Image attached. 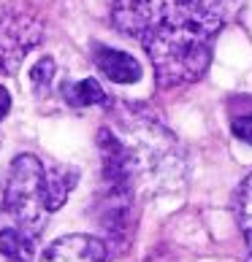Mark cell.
Here are the masks:
<instances>
[{
    "mask_svg": "<svg viewBox=\"0 0 252 262\" xmlns=\"http://www.w3.org/2000/svg\"><path fill=\"white\" fill-rule=\"evenodd\" d=\"M3 206L11 213L25 235H41L49 222V198H46V168L33 154H19L11 162L6 179Z\"/></svg>",
    "mask_w": 252,
    "mask_h": 262,
    "instance_id": "obj_3",
    "label": "cell"
},
{
    "mask_svg": "<svg viewBox=\"0 0 252 262\" xmlns=\"http://www.w3.org/2000/svg\"><path fill=\"white\" fill-rule=\"evenodd\" d=\"M95 65L101 68V73L106 79H111L114 84H135L141 79V65L133 54L109 49V46H95Z\"/></svg>",
    "mask_w": 252,
    "mask_h": 262,
    "instance_id": "obj_6",
    "label": "cell"
},
{
    "mask_svg": "<svg viewBox=\"0 0 252 262\" xmlns=\"http://www.w3.org/2000/svg\"><path fill=\"white\" fill-rule=\"evenodd\" d=\"M0 254L11 262H30L35 254L33 238L25 235L22 230H3L0 232Z\"/></svg>",
    "mask_w": 252,
    "mask_h": 262,
    "instance_id": "obj_7",
    "label": "cell"
},
{
    "mask_svg": "<svg viewBox=\"0 0 252 262\" xmlns=\"http://www.w3.org/2000/svg\"><path fill=\"white\" fill-rule=\"evenodd\" d=\"M65 100L73 108H84V105H103L109 98H106L103 86L95 79H82L71 86H65Z\"/></svg>",
    "mask_w": 252,
    "mask_h": 262,
    "instance_id": "obj_8",
    "label": "cell"
},
{
    "mask_svg": "<svg viewBox=\"0 0 252 262\" xmlns=\"http://www.w3.org/2000/svg\"><path fill=\"white\" fill-rule=\"evenodd\" d=\"M236 216H239L241 232H244L247 244L252 249V173L241 181V187L236 192Z\"/></svg>",
    "mask_w": 252,
    "mask_h": 262,
    "instance_id": "obj_9",
    "label": "cell"
},
{
    "mask_svg": "<svg viewBox=\"0 0 252 262\" xmlns=\"http://www.w3.org/2000/svg\"><path fill=\"white\" fill-rule=\"evenodd\" d=\"M230 130H234L236 138H241L244 143L252 146V108L236 111L234 116H230Z\"/></svg>",
    "mask_w": 252,
    "mask_h": 262,
    "instance_id": "obj_11",
    "label": "cell"
},
{
    "mask_svg": "<svg viewBox=\"0 0 252 262\" xmlns=\"http://www.w3.org/2000/svg\"><path fill=\"white\" fill-rule=\"evenodd\" d=\"M122 141L133 165V179L152 184L154 189H177L185 179V157L177 138L149 116H128L125 130L114 133Z\"/></svg>",
    "mask_w": 252,
    "mask_h": 262,
    "instance_id": "obj_2",
    "label": "cell"
},
{
    "mask_svg": "<svg viewBox=\"0 0 252 262\" xmlns=\"http://www.w3.org/2000/svg\"><path fill=\"white\" fill-rule=\"evenodd\" d=\"M244 262H252V251H249V257H247V259H244Z\"/></svg>",
    "mask_w": 252,
    "mask_h": 262,
    "instance_id": "obj_13",
    "label": "cell"
},
{
    "mask_svg": "<svg viewBox=\"0 0 252 262\" xmlns=\"http://www.w3.org/2000/svg\"><path fill=\"white\" fill-rule=\"evenodd\" d=\"M236 6L239 0H114L111 16L147 49L158 84L177 86L203 76L211 43Z\"/></svg>",
    "mask_w": 252,
    "mask_h": 262,
    "instance_id": "obj_1",
    "label": "cell"
},
{
    "mask_svg": "<svg viewBox=\"0 0 252 262\" xmlns=\"http://www.w3.org/2000/svg\"><path fill=\"white\" fill-rule=\"evenodd\" d=\"M106 244L92 235H63L44 251L41 262H106Z\"/></svg>",
    "mask_w": 252,
    "mask_h": 262,
    "instance_id": "obj_5",
    "label": "cell"
},
{
    "mask_svg": "<svg viewBox=\"0 0 252 262\" xmlns=\"http://www.w3.org/2000/svg\"><path fill=\"white\" fill-rule=\"evenodd\" d=\"M41 41V25L38 19L25 11H8L0 16V71L16 73L25 54Z\"/></svg>",
    "mask_w": 252,
    "mask_h": 262,
    "instance_id": "obj_4",
    "label": "cell"
},
{
    "mask_svg": "<svg viewBox=\"0 0 252 262\" xmlns=\"http://www.w3.org/2000/svg\"><path fill=\"white\" fill-rule=\"evenodd\" d=\"M8 108H11V95H8V90L0 84V122H3V116L8 114Z\"/></svg>",
    "mask_w": 252,
    "mask_h": 262,
    "instance_id": "obj_12",
    "label": "cell"
},
{
    "mask_svg": "<svg viewBox=\"0 0 252 262\" xmlns=\"http://www.w3.org/2000/svg\"><path fill=\"white\" fill-rule=\"evenodd\" d=\"M54 79V60L52 57H44V60H38L33 68H30V81L38 92L49 90V84Z\"/></svg>",
    "mask_w": 252,
    "mask_h": 262,
    "instance_id": "obj_10",
    "label": "cell"
}]
</instances>
